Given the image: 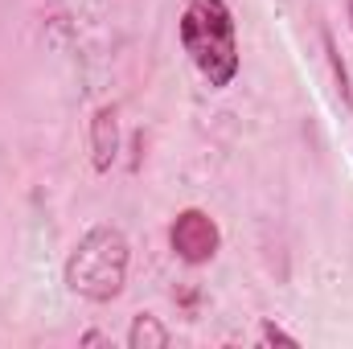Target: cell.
Segmentation results:
<instances>
[{"label":"cell","instance_id":"6da1fadb","mask_svg":"<svg viewBox=\"0 0 353 349\" xmlns=\"http://www.w3.org/2000/svg\"><path fill=\"white\" fill-rule=\"evenodd\" d=\"M181 46L210 87H230L239 74V37L226 0H189L181 17Z\"/></svg>","mask_w":353,"mask_h":349},{"label":"cell","instance_id":"7a4b0ae2","mask_svg":"<svg viewBox=\"0 0 353 349\" xmlns=\"http://www.w3.org/2000/svg\"><path fill=\"white\" fill-rule=\"evenodd\" d=\"M123 279H128V239L115 226L87 230L66 259V288L83 300L107 304L123 292Z\"/></svg>","mask_w":353,"mask_h":349},{"label":"cell","instance_id":"3957f363","mask_svg":"<svg viewBox=\"0 0 353 349\" xmlns=\"http://www.w3.org/2000/svg\"><path fill=\"white\" fill-rule=\"evenodd\" d=\"M169 243H173L176 259L210 263L222 247V235H218V222L205 210H181L173 218V226H169Z\"/></svg>","mask_w":353,"mask_h":349},{"label":"cell","instance_id":"277c9868","mask_svg":"<svg viewBox=\"0 0 353 349\" xmlns=\"http://www.w3.org/2000/svg\"><path fill=\"white\" fill-rule=\"evenodd\" d=\"M90 152H94V169L107 173L115 165L119 152V123H115V107H99L90 119Z\"/></svg>","mask_w":353,"mask_h":349},{"label":"cell","instance_id":"5b68a950","mask_svg":"<svg viewBox=\"0 0 353 349\" xmlns=\"http://www.w3.org/2000/svg\"><path fill=\"white\" fill-rule=\"evenodd\" d=\"M173 341L169 337V329L161 325V317H152V312H144V317H136L132 321V329H128V346L132 349H165Z\"/></svg>","mask_w":353,"mask_h":349},{"label":"cell","instance_id":"8992f818","mask_svg":"<svg viewBox=\"0 0 353 349\" xmlns=\"http://www.w3.org/2000/svg\"><path fill=\"white\" fill-rule=\"evenodd\" d=\"M325 50H329V62H333V74H337L341 99H345V103H353V94H350V79H345V66H341V58H337V50H333V37H329V33H325Z\"/></svg>","mask_w":353,"mask_h":349},{"label":"cell","instance_id":"52a82bcc","mask_svg":"<svg viewBox=\"0 0 353 349\" xmlns=\"http://www.w3.org/2000/svg\"><path fill=\"white\" fill-rule=\"evenodd\" d=\"M263 341H267V346H288V349H296V346H300V341H296L292 333H283V329H275L271 321H263Z\"/></svg>","mask_w":353,"mask_h":349},{"label":"cell","instance_id":"ba28073f","mask_svg":"<svg viewBox=\"0 0 353 349\" xmlns=\"http://www.w3.org/2000/svg\"><path fill=\"white\" fill-rule=\"evenodd\" d=\"M350 21H353V0H350Z\"/></svg>","mask_w":353,"mask_h":349}]
</instances>
